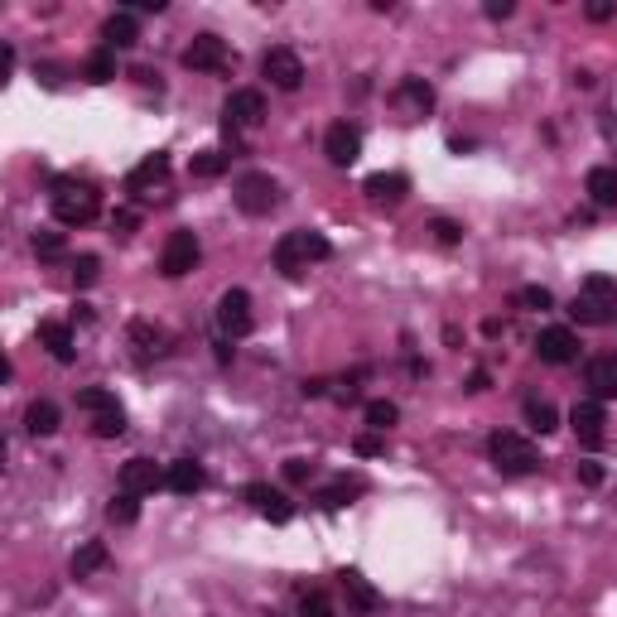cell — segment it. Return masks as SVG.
<instances>
[{
  "label": "cell",
  "mask_w": 617,
  "mask_h": 617,
  "mask_svg": "<svg viewBox=\"0 0 617 617\" xmlns=\"http://www.w3.org/2000/svg\"><path fill=\"white\" fill-rule=\"evenodd\" d=\"M164 487H169V492H179V497H193V492H203V487H208V473H203V463H198V458H174V463L164 468Z\"/></svg>",
  "instance_id": "18"
},
{
  "label": "cell",
  "mask_w": 617,
  "mask_h": 617,
  "mask_svg": "<svg viewBox=\"0 0 617 617\" xmlns=\"http://www.w3.org/2000/svg\"><path fill=\"white\" fill-rule=\"evenodd\" d=\"M232 203H237L246 217H270L275 208H280V184H275L270 174H261V169H251V174H242V179H237V188H232Z\"/></svg>",
  "instance_id": "6"
},
{
  "label": "cell",
  "mask_w": 617,
  "mask_h": 617,
  "mask_svg": "<svg viewBox=\"0 0 617 617\" xmlns=\"http://www.w3.org/2000/svg\"><path fill=\"white\" fill-rule=\"evenodd\" d=\"M256 328V314H251V295L246 290H227L217 299V333L222 338H246Z\"/></svg>",
  "instance_id": "9"
},
{
  "label": "cell",
  "mask_w": 617,
  "mask_h": 617,
  "mask_svg": "<svg viewBox=\"0 0 617 617\" xmlns=\"http://www.w3.org/2000/svg\"><path fill=\"white\" fill-rule=\"evenodd\" d=\"M102 39H107V49H131L135 39H140V20H135L131 10H116V15H107V25H102Z\"/></svg>",
  "instance_id": "25"
},
{
  "label": "cell",
  "mask_w": 617,
  "mask_h": 617,
  "mask_svg": "<svg viewBox=\"0 0 617 617\" xmlns=\"http://www.w3.org/2000/svg\"><path fill=\"white\" fill-rule=\"evenodd\" d=\"M169 179V150H155V155H145V160L135 164L131 174H126V193H150V188H164Z\"/></svg>",
  "instance_id": "17"
},
{
  "label": "cell",
  "mask_w": 617,
  "mask_h": 617,
  "mask_svg": "<svg viewBox=\"0 0 617 617\" xmlns=\"http://www.w3.org/2000/svg\"><path fill=\"white\" fill-rule=\"evenodd\" d=\"M111 564V550L102 540H82L78 550H73V560H68V574L73 579H92V574H102Z\"/></svg>",
  "instance_id": "21"
},
{
  "label": "cell",
  "mask_w": 617,
  "mask_h": 617,
  "mask_svg": "<svg viewBox=\"0 0 617 617\" xmlns=\"http://www.w3.org/2000/svg\"><path fill=\"white\" fill-rule=\"evenodd\" d=\"M487 458H492V468H497L502 478H526V473H536L540 468V449L516 430L492 434V439H487Z\"/></svg>",
  "instance_id": "3"
},
{
  "label": "cell",
  "mask_w": 617,
  "mask_h": 617,
  "mask_svg": "<svg viewBox=\"0 0 617 617\" xmlns=\"http://www.w3.org/2000/svg\"><path fill=\"white\" fill-rule=\"evenodd\" d=\"M589 20H598V25H603V20H613V5H608V0H593V5H589Z\"/></svg>",
  "instance_id": "47"
},
{
  "label": "cell",
  "mask_w": 617,
  "mask_h": 617,
  "mask_svg": "<svg viewBox=\"0 0 617 617\" xmlns=\"http://www.w3.org/2000/svg\"><path fill=\"white\" fill-rule=\"evenodd\" d=\"M569 319L579 328H603V323L617 319V280L613 275H589L579 285V295L569 304Z\"/></svg>",
  "instance_id": "2"
},
{
  "label": "cell",
  "mask_w": 617,
  "mask_h": 617,
  "mask_svg": "<svg viewBox=\"0 0 617 617\" xmlns=\"http://www.w3.org/2000/svg\"><path fill=\"white\" fill-rule=\"evenodd\" d=\"M396 420H401V410H396L391 401H367V425H372L376 434H386Z\"/></svg>",
  "instance_id": "38"
},
{
  "label": "cell",
  "mask_w": 617,
  "mask_h": 617,
  "mask_svg": "<svg viewBox=\"0 0 617 617\" xmlns=\"http://www.w3.org/2000/svg\"><path fill=\"white\" fill-rule=\"evenodd\" d=\"M357 492H362V478H348V473H343V478H333L328 487H319V497H314V502H319L323 511H338V507H348Z\"/></svg>",
  "instance_id": "26"
},
{
  "label": "cell",
  "mask_w": 617,
  "mask_h": 617,
  "mask_svg": "<svg viewBox=\"0 0 617 617\" xmlns=\"http://www.w3.org/2000/svg\"><path fill=\"white\" fill-rule=\"evenodd\" d=\"M82 78H87V82H97V87L116 78V49H107V44H102L97 54H92L87 63H82Z\"/></svg>",
  "instance_id": "29"
},
{
  "label": "cell",
  "mask_w": 617,
  "mask_h": 617,
  "mask_svg": "<svg viewBox=\"0 0 617 617\" xmlns=\"http://www.w3.org/2000/svg\"><path fill=\"white\" fill-rule=\"evenodd\" d=\"M511 304H516V309H526V314H545V309L555 304V295H550L545 285H521V290L511 295Z\"/></svg>",
  "instance_id": "32"
},
{
  "label": "cell",
  "mask_w": 617,
  "mask_h": 617,
  "mask_svg": "<svg viewBox=\"0 0 617 617\" xmlns=\"http://www.w3.org/2000/svg\"><path fill=\"white\" fill-rule=\"evenodd\" d=\"M184 68H193V73H227V68H232L227 39H217V34H193V44L184 49Z\"/></svg>",
  "instance_id": "8"
},
{
  "label": "cell",
  "mask_w": 617,
  "mask_h": 617,
  "mask_svg": "<svg viewBox=\"0 0 617 617\" xmlns=\"http://www.w3.org/2000/svg\"><path fill=\"white\" fill-rule=\"evenodd\" d=\"M97 275H102V261H97V256H78V261H73V285H78V290L97 285Z\"/></svg>",
  "instance_id": "40"
},
{
  "label": "cell",
  "mask_w": 617,
  "mask_h": 617,
  "mask_svg": "<svg viewBox=\"0 0 617 617\" xmlns=\"http://www.w3.org/2000/svg\"><path fill=\"white\" fill-rule=\"evenodd\" d=\"M434 237H439V246H458L463 227H458V222H449V217H439V222H434Z\"/></svg>",
  "instance_id": "44"
},
{
  "label": "cell",
  "mask_w": 617,
  "mask_h": 617,
  "mask_svg": "<svg viewBox=\"0 0 617 617\" xmlns=\"http://www.w3.org/2000/svg\"><path fill=\"white\" fill-rule=\"evenodd\" d=\"M338 584H343V598H348V613H357V617L381 613V603H386V598H381V589H376L362 569H343V574H338Z\"/></svg>",
  "instance_id": "11"
},
{
  "label": "cell",
  "mask_w": 617,
  "mask_h": 617,
  "mask_svg": "<svg viewBox=\"0 0 617 617\" xmlns=\"http://www.w3.org/2000/svg\"><path fill=\"white\" fill-rule=\"evenodd\" d=\"M116 391H107V386H87V391H78V410L92 420V415H102V410H116Z\"/></svg>",
  "instance_id": "31"
},
{
  "label": "cell",
  "mask_w": 617,
  "mask_h": 617,
  "mask_svg": "<svg viewBox=\"0 0 617 617\" xmlns=\"http://www.w3.org/2000/svg\"><path fill=\"white\" fill-rule=\"evenodd\" d=\"M266 121V97L256 92V87H237V92H227V102H222V135L237 145V135L256 131Z\"/></svg>",
  "instance_id": "5"
},
{
  "label": "cell",
  "mask_w": 617,
  "mask_h": 617,
  "mask_svg": "<svg viewBox=\"0 0 617 617\" xmlns=\"http://www.w3.org/2000/svg\"><path fill=\"white\" fill-rule=\"evenodd\" d=\"M362 193H367L372 203H401L405 193H410V179H405L401 169H381V174H372V179L362 184Z\"/></svg>",
  "instance_id": "22"
},
{
  "label": "cell",
  "mask_w": 617,
  "mask_h": 617,
  "mask_svg": "<svg viewBox=\"0 0 617 617\" xmlns=\"http://www.w3.org/2000/svg\"><path fill=\"white\" fill-rule=\"evenodd\" d=\"M584 193H589L593 208H617V169H613V164H598V169H589Z\"/></svg>",
  "instance_id": "23"
},
{
  "label": "cell",
  "mask_w": 617,
  "mask_h": 617,
  "mask_svg": "<svg viewBox=\"0 0 617 617\" xmlns=\"http://www.w3.org/2000/svg\"><path fill=\"white\" fill-rule=\"evenodd\" d=\"M87 425H92L97 439H116V434H126V410H121V405H116V410H102V415H92Z\"/></svg>",
  "instance_id": "36"
},
{
  "label": "cell",
  "mask_w": 617,
  "mask_h": 617,
  "mask_svg": "<svg viewBox=\"0 0 617 617\" xmlns=\"http://www.w3.org/2000/svg\"><path fill=\"white\" fill-rule=\"evenodd\" d=\"M39 343L49 348V357L54 362H73L78 357V338H73V328L63 319H44L39 323Z\"/></svg>",
  "instance_id": "20"
},
{
  "label": "cell",
  "mask_w": 617,
  "mask_h": 617,
  "mask_svg": "<svg viewBox=\"0 0 617 617\" xmlns=\"http://www.w3.org/2000/svg\"><path fill=\"white\" fill-rule=\"evenodd\" d=\"M131 338L140 343L145 352H155V357H164L169 352V338H164V328H155V323H145V319H135L131 323Z\"/></svg>",
  "instance_id": "33"
},
{
  "label": "cell",
  "mask_w": 617,
  "mask_h": 617,
  "mask_svg": "<svg viewBox=\"0 0 617 617\" xmlns=\"http://www.w3.org/2000/svg\"><path fill=\"white\" fill-rule=\"evenodd\" d=\"M352 449H357V454L362 458H376V454H386V439H381V434H357V444H352Z\"/></svg>",
  "instance_id": "41"
},
{
  "label": "cell",
  "mask_w": 617,
  "mask_h": 617,
  "mask_svg": "<svg viewBox=\"0 0 617 617\" xmlns=\"http://www.w3.org/2000/svg\"><path fill=\"white\" fill-rule=\"evenodd\" d=\"M569 425H574V439L584 444V449H598L603 444V425H608V410H603V401H579L574 410H569Z\"/></svg>",
  "instance_id": "15"
},
{
  "label": "cell",
  "mask_w": 617,
  "mask_h": 617,
  "mask_svg": "<svg viewBox=\"0 0 617 617\" xmlns=\"http://www.w3.org/2000/svg\"><path fill=\"white\" fill-rule=\"evenodd\" d=\"M299 617H338V613H333V598L323 589H304L299 593Z\"/></svg>",
  "instance_id": "37"
},
{
  "label": "cell",
  "mask_w": 617,
  "mask_h": 617,
  "mask_svg": "<svg viewBox=\"0 0 617 617\" xmlns=\"http://www.w3.org/2000/svg\"><path fill=\"white\" fill-rule=\"evenodd\" d=\"M323 155H328V164H338V169L357 164V155H362V131H357L352 121H333L328 135H323Z\"/></svg>",
  "instance_id": "14"
},
{
  "label": "cell",
  "mask_w": 617,
  "mask_h": 617,
  "mask_svg": "<svg viewBox=\"0 0 617 617\" xmlns=\"http://www.w3.org/2000/svg\"><path fill=\"white\" fill-rule=\"evenodd\" d=\"M526 425H531V430H540V434L560 430V410H555L550 401H540V396H531V401H526Z\"/></svg>",
  "instance_id": "30"
},
{
  "label": "cell",
  "mask_w": 617,
  "mask_h": 617,
  "mask_svg": "<svg viewBox=\"0 0 617 617\" xmlns=\"http://www.w3.org/2000/svg\"><path fill=\"white\" fill-rule=\"evenodd\" d=\"M49 203H54L58 227H87L92 217L102 213V198H97V188L82 184V179H54Z\"/></svg>",
  "instance_id": "4"
},
{
  "label": "cell",
  "mask_w": 617,
  "mask_h": 617,
  "mask_svg": "<svg viewBox=\"0 0 617 617\" xmlns=\"http://www.w3.org/2000/svg\"><path fill=\"white\" fill-rule=\"evenodd\" d=\"M232 160H237V150H198V155L188 160V174H193V179H217V174H227Z\"/></svg>",
  "instance_id": "27"
},
{
  "label": "cell",
  "mask_w": 617,
  "mask_h": 617,
  "mask_svg": "<svg viewBox=\"0 0 617 617\" xmlns=\"http://www.w3.org/2000/svg\"><path fill=\"white\" fill-rule=\"evenodd\" d=\"M34 256H39V261H63V256H68V242H63V232H49V227H39V232H34Z\"/></svg>",
  "instance_id": "35"
},
{
  "label": "cell",
  "mask_w": 617,
  "mask_h": 617,
  "mask_svg": "<svg viewBox=\"0 0 617 617\" xmlns=\"http://www.w3.org/2000/svg\"><path fill=\"white\" fill-rule=\"evenodd\" d=\"M536 357L545 362V367H569V362L579 357V338H574V328H564V323H555V328H540Z\"/></svg>",
  "instance_id": "12"
},
{
  "label": "cell",
  "mask_w": 617,
  "mask_h": 617,
  "mask_svg": "<svg viewBox=\"0 0 617 617\" xmlns=\"http://www.w3.org/2000/svg\"><path fill=\"white\" fill-rule=\"evenodd\" d=\"M328 386H333L328 396H333V401H338V405H352V401H357V396H362V391H357V386H362V372L338 376V381H328Z\"/></svg>",
  "instance_id": "39"
},
{
  "label": "cell",
  "mask_w": 617,
  "mask_h": 617,
  "mask_svg": "<svg viewBox=\"0 0 617 617\" xmlns=\"http://www.w3.org/2000/svg\"><path fill=\"white\" fill-rule=\"evenodd\" d=\"M246 502H251V511H261L270 526H285V521H295V502L280 492V487H270V483H246L242 492Z\"/></svg>",
  "instance_id": "13"
},
{
  "label": "cell",
  "mask_w": 617,
  "mask_h": 617,
  "mask_svg": "<svg viewBox=\"0 0 617 617\" xmlns=\"http://www.w3.org/2000/svg\"><path fill=\"white\" fill-rule=\"evenodd\" d=\"M579 483H589V487L603 483V463H579Z\"/></svg>",
  "instance_id": "46"
},
{
  "label": "cell",
  "mask_w": 617,
  "mask_h": 617,
  "mask_svg": "<svg viewBox=\"0 0 617 617\" xmlns=\"http://www.w3.org/2000/svg\"><path fill=\"white\" fill-rule=\"evenodd\" d=\"M396 107L410 111V116H425V111L434 107V87L425 78H401V87H396Z\"/></svg>",
  "instance_id": "24"
},
{
  "label": "cell",
  "mask_w": 617,
  "mask_h": 617,
  "mask_svg": "<svg viewBox=\"0 0 617 617\" xmlns=\"http://www.w3.org/2000/svg\"><path fill=\"white\" fill-rule=\"evenodd\" d=\"M285 478H290V483H309V478H314V463H309V458H285Z\"/></svg>",
  "instance_id": "43"
},
{
  "label": "cell",
  "mask_w": 617,
  "mask_h": 617,
  "mask_svg": "<svg viewBox=\"0 0 617 617\" xmlns=\"http://www.w3.org/2000/svg\"><path fill=\"white\" fill-rule=\"evenodd\" d=\"M584 381H589L593 401H617V352H603V357H593L589 372H584Z\"/></svg>",
  "instance_id": "19"
},
{
  "label": "cell",
  "mask_w": 617,
  "mask_h": 617,
  "mask_svg": "<svg viewBox=\"0 0 617 617\" xmlns=\"http://www.w3.org/2000/svg\"><path fill=\"white\" fill-rule=\"evenodd\" d=\"M0 68H5V78L15 73V49H10V44H5V54H0Z\"/></svg>",
  "instance_id": "48"
},
{
  "label": "cell",
  "mask_w": 617,
  "mask_h": 617,
  "mask_svg": "<svg viewBox=\"0 0 617 617\" xmlns=\"http://www.w3.org/2000/svg\"><path fill=\"white\" fill-rule=\"evenodd\" d=\"M58 420H63V415H58L54 401H34L25 410V430L34 434V439H49V434H58Z\"/></svg>",
  "instance_id": "28"
},
{
  "label": "cell",
  "mask_w": 617,
  "mask_h": 617,
  "mask_svg": "<svg viewBox=\"0 0 617 617\" xmlns=\"http://www.w3.org/2000/svg\"><path fill=\"white\" fill-rule=\"evenodd\" d=\"M198 261H203V242H198V232H188V227L169 232V242H164V251H160V275H169V280H184Z\"/></svg>",
  "instance_id": "7"
},
{
  "label": "cell",
  "mask_w": 617,
  "mask_h": 617,
  "mask_svg": "<svg viewBox=\"0 0 617 617\" xmlns=\"http://www.w3.org/2000/svg\"><path fill=\"white\" fill-rule=\"evenodd\" d=\"M135 227H140V213H135V208H121V213L111 217V232H116V237H131Z\"/></svg>",
  "instance_id": "42"
},
{
  "label": "cell",
  "mask_w": 617,
  "mask_h": 617,
  "mask_svg": "<svg viewBox=\"0 0 617 617\" xmlns=\"http://www.w3.org/2000/svg\"><path fill=\"white\" fill-rule=\"evenodd\" d=\"M155 487H164V473L155 458H126L121 463V492H131V497H150Z\"/></svg>",
  "instance_id": "16"
},
{
  "label": "cell",
  "mask_w": 617,
  "mask_h": 617,
  "mask_svg": "<svg viewBox=\"0 0 617 617\" xmlns=\"http://www.w3.org/2000/svg\"><path fill=\"white\" fill-rule=\"evenodd\" d=\"M333 256V246L323 232H309V227H295V232H285L280 242H275V270L285 275V280H299L309 266H319Z\"/></svg>",
  "instance_id": "1"
},
{
  "label": "cell",
  "mask_w": 617,
  "mask_h": 617,
  "mask_svg": "<svg viewBox=\"0 0 617 617\" xmlns=\"http://www.w3.org/2000/svg\"><path fill=\"white\" fill-rule=\"evenodd\" d=\"M261 73H266L270 87H280V92H295L299 82H304V58L295 54V49H266V58H261Z\"/></svg>",
  "instance_id": "10"
},
{
  "label": "cell",
  "mask_w": 617,
  "mask_h": 617,
  "mask_svg": "<svg viewBox=\"0 0 617 617\" xmlns=\"http://www.w3.org/2000/svg\"><path fill=\"white\" fill-rule=\"evenodd\" d=\"M483 15H487V20H511V15H516V5H511V0H487Z\"/></svg>",
  "instance_id": "45"
},
{
  "label": "cell",
  "mask_w": 617,
  "mask_h": 617,
  "mask_svg": "<svg viewBox=\"0 0 617 617\" xmlns=\"http://www.w3.org/2000/svg\"><path fill=\"white\" fill-rule=\"evenodd\" d=\"M107 521H116V526H135V521H140V497L116 492V497L107 502Z\"/></svg>",
  "instance_id": "34"
}]
</instances>
